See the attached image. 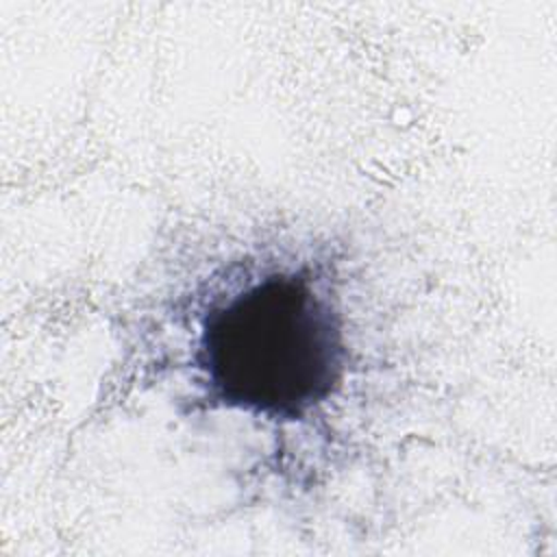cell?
Instances as JSON below:
<instances>
[{
	"label": "cell",
	"instance_id": "cell-1",
	"mask_svg": "<svg viewBox=\"0 0 557 557\" xmlns=\"http://www.w3.org/2000/svg\"><path fill=\"white\" fill-rule=\"evenodd\" d=\"M344 320L305 272L278 270L215 302L202 318L196 368L211 400L300 420L326 403L346 372Z\"/></svg>",
	"mask_w": 557,
	"mask_h": 557
}]
</instances>
